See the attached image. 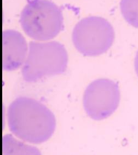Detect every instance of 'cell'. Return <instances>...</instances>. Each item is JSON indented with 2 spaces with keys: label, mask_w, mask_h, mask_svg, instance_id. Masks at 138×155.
Listing matches in <instances>:
<instances>
[{
  "label": "cell",
  "mask_w": 138,
  "mask_h": 155,
  "mask_svg": "<svg viewBox=\"0 0 138 155\" xmlns=\"http://www.w3.org/2000/svg\"><path fill=\"white\" fill-rule=\"evenodd\" d=\"M7 120L13 134L32 144H41L48 140L56 127L53 112L43 104L27 97L17 98L11 104Z\"/></svg>",
  "instance_id": "cell-1"
},
{
  "label": "cell",
  "mask_w": 138,
  "mask_h": 155,
  "mask_svg": "<svg viewBox=\"0 0 138 155\" xmlns=\"http://www.w3.org/2000/svg\"><path fill=\"white\" fill-rule=\"evenodd\" d=\"M67 62L66 49L61 43L31 41L21 73L27 82H35L46 76L63 73Z\"/></svg>",
  "instance_id": "cell-2"
},
{
  "label": "cell",
  "mask_w": 138,
  "mask_h": 155,
  "mask_svg": "<svg viewBox=\"0 0 138 155\" xmlns=\"http://www.w3.org/2000/svg\"><path fill=\"white\" fill-rule=\"evenodd\" d=\"M20 24L28 36L38 41L54 38L63 27L61 9L48 0H31L23 9Z\"/></svg>",
  "instance_id": "cell-3"
},
{
  "label": "cell",
  "mask_w": 138,
  "mask_h": 155,
  "mask_svg": "<svg viewBox=\"0 0 138 155\" xmlns=\"http://www.w3.org/2000/svg\"><path fill=\"white\" fill-rule=\"evenodd\" d=\"M115 32L111 24L99 17H89L80 20L72 32L75 48L86 56H97L112 46Z\"/></svg>",
  "instance_id": "cell-4"
},
{
  "label": "cell",
  "mask_w": 138,
  "mask_h": 155,
  "mask_svg": "<svg viewBox=\"0 0 138 155\" xmlns=\"http://www.w3.org/2000/svg\"><path fill=\"white\" fill-rule=\"evenodd\" d=\"M120 101L118 84L109 79H99L87 87L84 96V108L89 117L100 121L115 112Z\"/></svg>",
  "instance_id": "cell-5"
},
{
  "label": "cell",
  "mask_w": 138,
  "mask_h": 155,
  "mask_svg": "<svg viewBox=\"0 0 138 155\" xmlns=\"http://www.w3.org/2000/svg\"><path fill=\"white\" fill-rule=\"evenodd\" d=\"M28 46L25 38L15 30H6L2 35V64L8 71L19 68L25 60Z\"/></svg>",
  "instance_id": "cell-6"
},
{
  "label": "cell",
  "mask_w": 138,
  "mask_h": 155,
  "mask_svg": "<svg viewBox=\"0 0 138 155\" xmlns=\"http://www.w3.org/2000/svg\"><path fill=\"white\" fill-rule=\"evenodd\" d=\"M120 8L126 22L138 28V0H121Z\"/></svg>",
  "instance_id": "cell-7"
},
{
  "label": "cell",
  "mask_w": 138,
  "mask_h": 155,
  "mask_svg": "<svg viewBox=\"0 0 138 155\" xmlns=\"http://www.w3.org/2000/svg\"><path fill=\"white\" fill-rule=\"evenodd\" d=\"M134 68H135V72L138 77V51L136 52L134 59Z\"/></svg>",
  "instance_id": "cell-8"
}]
</instances>
